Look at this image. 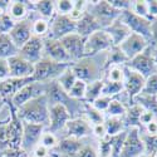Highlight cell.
<instances>
[{
	"label": "cell",
	"mask_w": 157,
	"mask_h": 157,
	"mask_svg": "<svg viewBox=\"0 0 157 157\" xmlns=\"http://www.w3.org/2000/svg\"><path fill=\"white\" fill-rule=\"evenodd\" d=\"M145 82H146V78H143L141 74H138L135 71H131L129 68H127L124 65L123 86H124V93L127 94L131 104H132V101L138 94L142 93V89L145 87Z\"/></svg>",
	"instance_id": "4fadbf2b"
},
{
	"label": "cell",
	"mask_w": 157,
	"mask_h": 157,
	"mask_svg": "<svg viewBox=\"0 0 157 157\" xmlns=\"http://www.w3.org/2000/svg\"><path fill=\"white\" fill-rule=\"evenodd\" d=\"M99 29H102L99 23L94 19V17L92 14H89L87 10L81 15L79 19L75 20V33L79 34L83 38L89 36L90 34H93L94 32H97Z\"/></svg>",
	"instance_id": "7402d4cb"
},
{
	"label": "cell",
	"mask_w": 157,
	"mask_h": 157,
	"mask_svg": "<svg viewBox=\"0 0 157 157\" xmlns=\"http://www.w3.org/2000/svg\"><path fill=\"white\" fill-rule=\"evenodd\" d=\"M58 142H59V138L57 137L56 133L50 132L49 129H45L42 137H40V141H39V145L44 146L45 148H48L49 151L53 150V148H57L58 146Z\"/></svg>",
	"instance_id": "b9f144b4"
},
{
	"label": "cell",
	"mask_w": 157,
	"mask_h": 157,
	"mask_svg": "<svg viewBox=\"0 0 157 157\" xmlns=\"http://www.w3.org/2000/svg\"><path fill=\"white\" fill-rule=\"evenodd\" d=\"M83 147V143L81 140H77L73 137H67L59 140L57 150L59 153L67 156V157H77L79 150Z\"/></svg>",
	"instance_id": "cb8c5ba5"
},
{
	"label": "cell",
	"mask_w": 157,
	"mask_h": 157,
	"mask_svg": "<svg viewBox=\"0 0 157 157\" xmlns=\"http://www.w3.org/2000/svg\"><path fill=\"white\" fill-rule=\"evenodd\" d=\"M14 24L15 21L9 17L8 13L2 15L0 17V34H9L13 27H14Z\"/></svg>",
	"instance_id": "7dc6e473"
},
{
	"label": "cell",
	"mask_w": 157,
	"mask_h": 157,
	"mask_svg": "<svg viewBox=\"0 0 157 157\" xmlns=\"http://www.w3.org/2000/svg\"><path fill=\"white\" fill-rule=\"evenodd\" d=\"M45 131V126L23 122V136H21V148L27 152L32 153L33 150L39 145V141Z\"/></svg>",
	"instance_id": "30bf717a"
},
{
	"label": "cell",
	"mask_w": 157,
	"mask_h": 157,
	"mask_svg": "<svg viewBox=\"0 0 157 157\" xmlns=\"http://www.w3.org/2000/svg\"><path fill=\"white\" fill-rule=\"evenodd\" d=\"M141 157H148V156H147V155H145V153H143V155H142Z\"/></svg>",
	"instance_id": "6125c7cd"
},
{
	"label": "cell",
	"mask_w": 157,
	"mask_h": 157,
	"mask_svg": "<svg viewBox=\"0 0 157 157\" xmlns=\"http://www.w3.org/2000/svg\"><path fill=\"white\" fill-rule=\"evenodd\" d=\"M104 30L109 34L112 42H113V45H120L131 34V30L128 29V27L120 18L116 19L113 23H111Z\"/></svg>",
	"instance_id": "603a6c76"
},
{
	"label": "cell",
	"mask_w": 157,
	"mask_h": 157,
	"mask_svg": "<svg viewBox=\"0 0 157 157\" xmlns=\"http://www.w3.org/2000/svg\"><path fill=\"white\" fill-rule=\"evenodd\" d=\"M143 145H145V155L148 157H157V135L148 136L145 133H141Z\"/></svg>",
	"instance_id": "60d3db41"
},
{
	"label": "cell",
	"mask_w": 157,
	"mask_h": 157,
	"mask_svg": "<svg viewBox=\"0 0 157 157\" xmlns=\"http://www.w3.org/2000/svg\"><path fill=\"white\" fill-rule=\"evenodd\" d=\"M147 8H148V15L151 21L157 18V0H147Z\"/></svg>",
	"instance_id": "db71d44e"
},
{
	"label": "cell",
	"mask_w": 157,
	"mask_h": 157,
	"mask_svg": "<svg viewBox=\"0 0 157 157\" xmlns=\"http://www.w3.org/2000/svg\"><path fill=\"white\" fill-rule=\"evenodd\" d=\"M83 113L86 114V120L92 124V127L104 123V120H106V114L97 111L96 108H93L89 103L83 104Z\"/></svg>",
	"instance_id": "d6a6232c"
},
{
	"label": "cell",
	"mask_w": 157,
	"mask_h": 157,
	"mask_svg": "<svg viewBox=\"0 0 157 157\" xmlns=\"http://www.w3.org/2000/svg\"><path fill=\"white\" fill-rule=\"evenodd\" d=\"M72 120V116L68 108L64 104L57 103L49 106V123L48 129L50 132L57 133L62 129H65L67 123Z\"/></svg>",
	"instance_id": "8fae6325"
},
{
	"label": "cell",
	"mask_w": 157,
	"mask_h": 157,
	"mask_svg": "<svg viewBox=\"0 0 157 157\" xmlns=\"http://www.w3.org/2000/svg\"><path fill=\"white\" fill-rule=\"evenodd\" d=\"M92 135H94L98 140H102V138L106 137L107 136V131H106V127H104V123L93 126L92 127Z\"/></svg>",
	"instance_id": "f5cc1de1"
},
{
	"label": "cell",
	"mask_w": 157,
	"mask_h": 157,
	"mask_svg": "<svg viewBox=\"0 0 157 157\" xmlns=\"http://www.w3.org/2000/svg\"><path fill=\"white\" fill-rule=\"evenodd\" d=\"M126 67L129 68L131 71L137 72L143 78H148V77L156 74L157 68H156V63H155V59H153V56H152L151 44L146 50H143L141 54H138L131 60H128Z\"/></svg>",
	"instance_id": "277c9868"
},
{
	"label": "cell",
	"mask_w": 157,
	"mask_h": 157,
	"mask_svg": "<svg viewBox=\"0 0 157 157\" xmlns=\"http://www.w3.org/2000/svg\"><path fill=\"white\" fill-rule=\"evenodd\" d=\"M72 33H75V20L69 15H60L56 13L50 19V28L47 38L59 40L63 36Z\"/></svg>",
	"instance_id": "52a82bcc"
},
{
	"label": "cell",
	"mask_w": 157,
	"mask_h": 157,
	"mask_svg": "<svg viewBox=\"0 0 157 157\" xmlns=\"http://www.w3.org/2000/svg\"><path fill=\"white\" fill-rule=\"evenodd\" d=\"M87 11L94 17V19L99 23L102 29H106L111 23H113L116 19H118L121 15V11L112 8L108 3V0L88 2Z\"/></svg>",
	"instance_id": "3957f363"
},
{
	"label": "cell",
	"mask_w": 157,
	"mask_h": 157,
	"mask_svg": "<svg viewBox=\"0 0 157 157\" xmlns=\"http://www.w3.org/2000/svg\"><path fill=\"white\" fill-rule=\"evenodd\" d=\"M132 103L138 104V106H141L145 111L153 113L156 116V118H157V97L141 93L132 101Z\"/></svg>",
	"instance_id": "1f68e13d"
},
{
	"label": "cell",
	"mask_w": 157,
	"mask_h": 157,
	"mask_svg": "<svg viewBox=\"0 0 157 157\" xmlns=\"http://www.w3.org/2000/svg\"><path fill=\"white\" fill-rule=\"evenodd\" d=\"M44 83H38V82H33V83H29L25 87H23L18 93H15L10 98L13 106H14L17 109L19 107H21L23 104H25L27 102L32 101L33 98L35 97H39L44 94Z\"/></svg>",
	"instance_id": "2e32d148"
},
{
	"label": "cell",
	"mask_w": 157,
	"mask_h": 157,
	"mask_svg": "<svg viewBox=\"0 0 157 157\" xmlns=\"http://www.w3.org/2000/svg\"><path fill=\"white\" fill-rule=\"evenodd\" d=\"M127 106L118 98H113L108 106V109L106 112L107 117H123L127 113Z\"/></svg>",
	"instance_id": "d590c367"
},
{
	"label": "cell",
	"mask_w": 157,
	"mask_h": 157,
	"mask_svg": "<svg viewBox=\"0 0 157 157\" xmlns=\"http://www.w3.org/2000/svg\"><path fill=\"white\" fill-rule=\"evenodd\" d=\"M9 68H10V77L15 78H29L34 74V64L25 60L19 54L8 59Z\"/></svg>",
	"instance_id": "d6986e66"
},
{
	"label": "cell",
	"mask_w": 157,
	"mask_h": 157,
	"mask_svg": "<svg viewBox=\"0 0 157 157\" xmlns=\"http://www.w3.org/2000/svg\"><path fill=\"white\" fill-rule=\"evenodd\" d=\"M19 49L14 45L8 34H0V58L9 59L18 54Z\"/></svg>",
	"instance_id": "f546056e"
},
{
	"label": "cell",
	"mask_w": 157,
	"mask_h": 157,
	"mask_svg": "<svg viewBox=\"0 0 157 157\" xmlns=\"http://www.w3.org/2000/svg\"><path fill=\"white\" fill-rule=\"evenodd\" d=\"M104 81V79H103ZM124 92V86L123 83L118 82H109V81H104L103 83V89H102V94L108 96L112 98H116L118 94Z\"/></svg>",
	"instance_id": "f35d334b"
},
{
	"label": "cell",
	"mask_w": 157,
	"mask_h": 157,
	"mask_svg": "<svg viewBox=\"0 0 157 157\" xmlns=\"http://www.w3.org/2000/svg\"><path fill=\"white\" fill-rule=\"evenodd\" d=\"M19 118L23 122L43 124L48 127L49 123V102L44 94L33 98L17 109Z\"/></svg>",
	"instance_id": "6da1fadb"
},
{
	"label": "cell",
	"mask_w": 157,
	"mask_h": 157,
	"mask_svg": "<svg viewBox=\"0 0 157 157\" xmlns=\"http://www.w3.org/2000/svg\"><path fill=\"white\" fill-rule=\"evenodd\" d=\"M142 94L157 97V73L146 78L145 87H143V89H142Z\"/></svg>",
	"instance_id": "ee69618b"
},
{
	"label": "cell",
	"mask_w": 157,
	"mask_h": 157,
	"mask_svg": "<svg viewBox=\"0 0 157 157\" xmlns=\"http://www.w3.org/2000/svg\"><path fill=\"white\" fill-rule=\"evenodd\" d=\"M4 104H5V99L0 96V111H2V108L4 107Z\"/></svg>",
	"instance_id": "94428289"
},
{
	"label": "cell",
	"mask_w": 157,
	"mask_h": 157,
	"mask_svg": "<svg viewBox=\"0 0 157 157\" xmlns=\"http://www.w3.org/2000/svg\"><path fill=\"white\" fill-rule=\"evenodd\" d=\"M32 23L30 19H25L21 21H15L14 27L8 34L11 39V42L14 43V45L20 49L29 39L33 36V30H32Z\"/></svg>",
	"instance_id": "ac0fdd59"
},
{
	"label": "cell",
	"mask_w": 157,
	"mask_h": 157,
	"mask_svg": "<svg viewBox=\"0 0 157 157\" xmlns=\"http://www.w3.org/2000/svg\"><path fill=\"white\" fill-rule=\"evenodd\" d=\"M77 157H99V155H98V151H96L92 146L83 145V147L78 152Z\"/></svg>",
	"instance_id": "816d5d0a"
},
{
	"label": "cell",
	"mask_w": 157,
	"mask_h": 157,
	"mask_svg": "<svg viewBox=\"0 0 157 157\" xmlns=\"http://www.w3.org/2000/svg\"><path fill=\"white\" fill-rule=\"evenodd\" d=\"M104 81L109 82H118L123 83L124 81V65H114V67H109L106 69V74H104Z\"/></svg>",
	"instance_id": "74e56055"
},
{
	"label": "cell",
	"mask_w": 157,
	"mask_h": 157,
	"mask_svg": "<svg viewBox=\"0 0 157 157\" xmlns=\"http://www.w3.org/2000/svg\"><path fill=\"white\" fill-rule=\"evenodd\" d=\"M113 98L112 97H108V96H104V94H101L93 103H90V106H92L93 108H96L97 111L102 112L106 114L107 109H108V106H109V103Z\"/></svg>",
	"instance_id": "bcb514c9"
},
{
	"label": "cell",
	"mask_w": 157,
	"mask_h": 157,
	"mask_svg": "<svg viewBox=\"0 0 157 157\" xmlns=\"http://www.w3.org/2000/svg\"><path fill=\"white\" fill-rule=\"evenodd\" d=\"M28 157H33V156H30V155H29V156H28Z\"/></svg>",
	"instance_id": "be15d7a7"
},
{
	"label": "cell",
	"mask_w": 157,
	"mask_h": 157,
	"mask_svg": "<svg viewBox=\"0 0 157 157\" xmlns=\"http://www.w3.org/2000/svg\"><path fill=\"white\" fill-rule=\"evenodd\" d=\"M120 19L127 25L131 33L140 34L143 38H146L148 42H151V20L136 15L131 9L122 11Z\"/></svg>",
	"instance_id": "8992f818"
},
{
	"label": "cell",
	"mask_w": 157,
	"mask_h": 157,
	"mask_svg": "<svg viewBox=\"0 0 157 157\" xmlns=\"http://www.w3.org/2000/svg\"><path fill=\"white\" fill-rule=\"evenodd\" d=\"M131 10H132L136 15L151 20V19H150V15H148L147 0H135V2H132V6H131Z\"/></svg>",
	"instance_id": "7bdbcfd3"
},
{
	"label": "cell",
	"mask_w": 157,
	"mask_h": 157,
	"mask_svg": "<svg viewBox=\"0 0 157 157\" xmlns=\"http://www.w3.org/2000/svg\"><path fill=\"white\" fill-rule=\"evenodd\" d=\"M151 42L152 47H157V18L151 21Z\"/></svg>",
	"instance_id": "11a10c76"
},
{
	"label": "cell",
	"mask_w": 157,
	"mask_h": 157,
	"mask_svg": "<svg viewBox=\"0 0 157 157\" xmlns=\"http://www.w3.org/2000/svg\"><path fill=\"white\" fill-rule=\"evenodd\" d=\"M63 47L67 50V53L69 54L72 62H77L82 58H84V44H86V38L81 36L77 33H72L63 36L59 39Z\"/></svg>",
	"instance_id": "9a60e30c"
},
{
	"label": "cell",
	"mask_w": 157,
	"mask_h": 157,
	"mask_svg": "<svg viewBox=\"0 0 157 157\" xmlns=\"http://www.w3.org/2000/svg\"><path fill=\"white\" fill-rule=\"evenodd\" d=\"M65 131H67V137L82 140L83 137L92 135V124H90L86 118L75 117V118H72L67 123Z\"/></svg>",
	"instance_id": "ffe728a7"
},
{
	"label": "cell",
	"mask_w": 157,
	"mask_h": 157,
	"mask_svg": "<svg viewBox=\"0 0 157 157\" xmlns=\"http://www.w3.org/2000/svg\"><path fill=\"white\" fill-rule=\"evenodd\" d=\"M29 10H30L29 2H23V0L21 2L20 0H13V2H9L8 14L14 21H21V20L28 19Z\"/></svg>",
	"instance_id": "d4e9b609"
},
{
	"label": "cell",
	"mask_w": 157,
	"mask_h": 157,
	"mask_svg": "<svg viewBox=\"0 0 157 157\" xmlns=\"http://www.w3.org/2000/svg\"><path fill=\"white\" fill-rule=\"evenodd\" d=\"M127 63H128V59L122 53L120 47L113 45L109 50H107V56H106V60H104L103 68L106 71L109 67H114V65H126Z\"/></svg>",
	"instance_id": "4316f807"
},
{
	"label": "cell",
	"mask_w": 157,
	"mask_h": 157,
	"mask_svg": "<svg viewBox=\"0 0 157 157\" xmlns=\"http://www.w3.org/2000/svg\"><path fill=\"white\" fill-rule=\"evenodd\" d=\"M71 68H72L73 73L75 74L77 79L83 81L86 83H90L93 81L99 79L98 67H97V64L94 63V60L92 58L84 57L79 60L72 63Z\"/></svg>",
	"instance_id": "ba28073f"
},
{
	"label": "cell",
	"mask_w": 157,
	"mask_h": 157,
	"mask_svg": "<svg viewBox=\"0 0 157 157\" xmlns=\"http://www.w3.org/2000/svg\"><path fill=\"white\" fill-rule=\"evenodd\" d=\"M118 47L122 50V53L127 57V59L131 60L136 56L141 54L143 50H146L150 47V42L140 34L131 33Z\"/></svg>",
	"instance_id": "7c38bea8"
},
{
	"label": "cell",
	"mask_w": 157,
	"mask_h": 157,
	"mask_svg": "<svg viewBox=\"0 0 157 157\" xmlns=\"http://www.w3.org/2000/svg\"><path fill=\"white\" fill-rule=\"evenodd\" d=\"M104 127L107 131V136H116L127 129L124 120L122 117H106Z\"/></svg>",
	"instance_id": "f1b7e54d"
},
{
	"label": "cell",
	"mask_w": 157,
	"mask_h": 157,
	"mask_svg": "<svg viewBox=\"0 0 157 157\" xmlns=\"http://www.w3.org/2000/svg\"><path fill=\"white\" fill-rule=\"evenodd\" d=\"M143 113V108L138 104L132 103L127 108V113L123 117L126 127L128 128H138L141 131V116Z\"/></svg>",
	"instance_id": "83f0119b"
},
{
	"label": "cell",
	"mask_w": 157,
	"mask_h": 157,
	"mask_svg": "<svg viewBox=\"0 0 157 157\" xmlns=\"http://www.w3.org/2000/svg\"><path fill=\"white\" fill-rule=\"evenodd\" d=\"M75 81H77V77H75V74L73 73L72 68L69 67L68 69H65V71L59 75V78L57 79V83H58V86L64 90L65 93H68L69 90H71V88L73 87V84L75 83Z\"/></svg>",
	"instance_id": "836d02e7"
},
{
	"label": "cell",
	"mask_w": 157,
	"mask_h": 157,
	"mask_svg": "<svg viewBox=\"0 0 157 157\" xmlns=\"http://www.w3.org/2000/svg\"><path fill=\"white\" fill-rule=\"evenodd\" d=\"M113 47V42L109 34L104 30L99 29L86 38L84 44V57H93L101 52H107Z\"/></svg>",
	"instance_id": "5b68a950"
},
{
	"label": "cell",
	"mask_w": 157,
	"mask_h": 157,
	"mask_svg": "<svg viewBox=\"0 0 157 157\" xmlns=\"http://www.w3.org/2000/svg\"><path fill=\"white\" fill-rule=\"evenodd\" d=\"M35 82L33 79V77L29 78H15V77H10L8 79L0 82V96L4 99L5 98H11L15 93H18L19 90L25 87L29 83Z\"/></svg>",
	"instance_id": "44dd1931"
},
{
	"label": "cell",
	"mask_w": 157,
	"mask_h": 157,
	"mask_svg": "<svg viewBox=\"0 0 157 157\" xmlns=\"http://www.w3.org/2000/svg\"><path fill=\"white\" fill-rule=\"evenodd\" d=\"M103 78H99L97 81H93L90 83H87V89H86V96H84V103H93L101 94L103 89Z\"/></svg>",
	"instance_id": "4dcf8cb0"
},
{
	"label": "cell",
	"mask_w": 157,
	"mask_h": 157,
	"mask_svg": "<svg viewBox=\"0 0 157 157\" xmlns=\"http://www.w3.org/2000/svg\"><path fill=\"white\" fill-rule=\"evenodd\" d=\"M54 4L56 13L60 15H71L74 8V2H71V0H58V2H54Z\"/></svg>",
	"instance_id": "f6af8a7d"
},
{
	"label": "cell",
	"mask_w": 157,
	"mask_h": 157,
	"mask_svg": "<svg viewBox=\"0 0 157 157\" xmlns=\"http://www.w3.org/2000/svg\"><path fill=\"white\" fill-rule=\"evenodd\" d=\"M108 3L112 8H114L118 11H126L129 10L131 6H132V2L131 0H108Z\"/></svg>",
	"instance_id": "681fc988"
},
{
	"label": "cell",
	"mask_w": 157,
	"mask_h": 157,
	"mask_svg": "<svg viewBox=\"0 0 157 157\" xmlns=\"http://www.w3.org/2000/svg\"><path fill=\"white\" fill-rule=\"evenodd\" d=\"M72 64L58 63L47 57H43L38 63L34 64L33 79L38 83H48L52 81H57L59 75L71 67Z\"/></svg>",
	"instance_id": "7a4b0ae2"
},
{
	"label": "cell",
	"mask_w": 157,
	"mask_h": 157,
	"mask_svg": "<svg viewBox=\"0 0 157 157\" xmlns=\"http://www.w3.org/2000/svg\"><path fill=\"white\" fill-rule=\"evenodd\" d=\"M86 89H87V83L83 81L77 79L75 83L73 84V87L71 88V90L68 92V96L74 99V101H79V102H84V96H86Z\"/></svg>",
	"instance_id": "ab89813d"
},
{
	"label": "cell",
	"mask_w": 157,
	"mask_h": 157,
	"mask_svg": "<svg viewBox=\"0 0 157 157\" xmlns=\"http://www.w3.org/2000/svg\"><path fill=\"white\" fill-rule=\"evenodd\" d=\"M143 128H145V131H146V133H145V135H148V136H156V135H157V120H153L152 122L147 123Z\"/></svg>",
	"instance_id": "6f0895ef"
},
{
	"label": "cell",
	"mask_w": 157,
	"mask_h": 157,
	"mask_svg": "<svg viewBox=\"0 0 157 157\" xmlns=\"http://www.w3.org/2000/svg\"><path fill=\"white\" fill-rule=\"evenodd\" d=\"M8 78H10V68L8 59L0 58V82L8 79Z\"/></svg>",
	"instance_id": "f907efd6"
},
{
	"label": "cell",
	"mask_w": 157,
	"mask_h": 157,
	"mask_svg": "<svg viewBox=\"0 0 157 157\" xmlns=\"http://www.w3.org/2000/svg\"><path fill=\"white\" fill-rule=\"evenodd\" d=\"M145 153V145L138 128H128L120 157H141Z\"/></svg>",
	"instance_id": "9c48e42d"
},
{
	"label": "cell",
	"mask_w": 157,
	"mask_h": 157,
	"mask_svg": "<svg viewBox=\"0 0 157 157\" xmlns=\"http://www.w3.org/2000/svg\"><path fill=\"white\" fill-rule=\"evenodd\" d=\"M128 129V128H127ZM127 129L123 132L116 135V136H109V141H111V157H120L123 143L127 136Z\"/></svg>",
	"instance_id": "8d00e7d4"
},
{
	"label": "cell",
	"mask_w": 157,
	"mask_h": 157,
	"mask_svg": "<svg viewBox=\"0 0 157 157\" xmlns=\"http://www.w3.org/2000/svg\"><path fill=\"white\" fill-rule=\"evenodd\" d=\"M49 28H50V20L44 19V18H38L32 23V30L33 35L45 39L49 34Z\"/></svg>",
	"instance_id": "e575fe53"
},
{
	"label": "cell",
	"mask_w": 157,
	"mask_h": 157,
	"mask_svg": "<svg viewBox=\"0 0 157 157\" xmlns=\"http://www.w3.org/2000/svg\"><path fill=\"white\" fill-rule=\"evenodd\" d=\"M33 157H48L49 156V150L45 148L42 145H38L34 150H33Z\"/></svg>",
	"instance_id": "9f6ffc18"
},
{
	"label": "cell",
	"mask_w": 157,
	"mask_h": 157,
	"mask_svg": "<svg viewBox=\"0 0 157 157\" xmlns=\"http://www.w3.org/2000/svg\"><path fill=\"white\" fill-rule=\"evenodd\" d=\"M99 157H111V141L109 136H106L104 138L99 140Z\"/></svg>",
	"instance_id": "c3c4849f"
},
{
	"label": "cell",
	"mask_w": 157,
	"mask_h": 157,
	"mask_svg": "<svg viewBox=\"0 0 157 157\" xmlns=\"http://www.w3.org/2000/svg\"><path fill=\"white\" fill-rule=\"evenodd\" d=\"M152 56H153V59H155V63H156V68H157V47H152Z\"/></svg>",
	"instance_id": "91938a15"
},
{
	"label": "cell",
	"mask_w": 157,
	"mask_h": 157,
	"mask_svg": "<svg viewBox=\"0 0 157 157\" xmlns=\"http://www.w3.org/2000/svg\"><path fill=\"white\" fill-rule=\"evenodd\" d=\"M18 54L33 64L44 57V39L33 35L18 52Z\"/></svg>",
	"instance_id": "5bb4252c"
},
{
	"label": "cell",
	"mask_w": 157,
	"mask_h": 157,
	"mask_svg": "<svg viewBox=\"0 0 157 157\" xmlns=\"http://www.w3.org/2000/svg\"><path fill=\"white\" fill-rule=\"evenodd\" d=\"M30 9L35 10L40 18L50 20L56 14V4L53 0H38V2H29Z\"/></svg>",
	"instance_id": "484cf974"
},
{
	"label": "cell",
	"mask_w": 157,
	"mask_h": 157,
	"mask_svg": "<svg viewBox=\"0 0 157 157\" xmlns=\"http://www.w3.org/2000/svg\"><path fill=\"white\" fill-rule=\"evenodd\" d=\"M44 57L58 63H65V64L73 63L65 48L60 43V40H57V39H50V38L44 39Z\"/></svg>",
	"instance_id": "e0dca14e"
},
{
	"label": "cell",
	"mask_w": 157,
	"mask_h": 157,
	"mask_svg": "<svg viewBox=\"0 0 157 157\" xmlns=\"http://www.w3.org/2000/svg\"><path fill=\"white\" fill-rule=\"evenodd\" d=\"M8 6H9V0H0V17L8 13Z\"/></svg>",
	"instance_id": "680465c9"
}]
</instances>
